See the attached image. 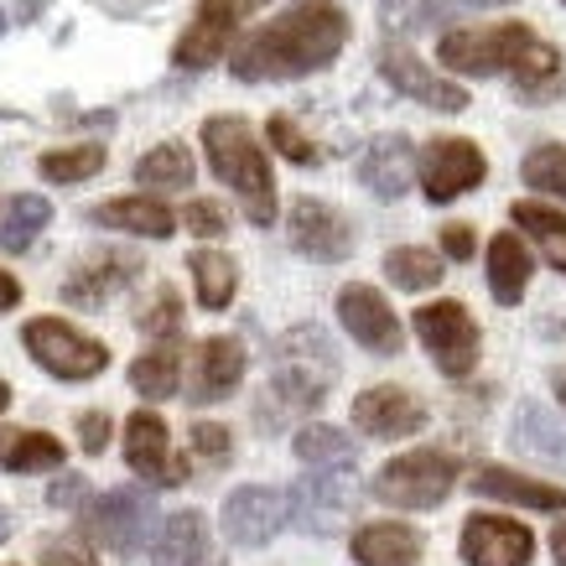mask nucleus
I'll return each mask as SVG.
<instances>
[{"label": "nucleus", "mask_w": 566, "mask_h": 566, "mask_svg": "<svg viewBox=\"0 0 566 566\" xmlns=\"http://www.w3.org/2000/svg\"><path fill=\"white\" fill-rule=\"evenodd\" d=\"M42 566H99L94 551L84 546V535H63V541H48L42 546Z\"/></svg>", "instance_id": "obj_43"}, {"label": "nucleus", "mask_w": 566, "mask_h": 566, "mask_svg": "<svg viewBox=\"0 0 566 566\" xmlns=\"http://www.w3.org/2000/svg\"><path fill=\"white\" fill-rule=\"evenodd\" d=\"M359 182L375 192V198L395 203V198L416 182V146L406 136H379L359 161Z\"/></svg>", "instance_id": "obj_23"}, {"label": "nucleus", "mask_w": 566, "mask_h": 566, "mask_svg": "<svg viewBox=\"0 0 566 566\" xmlns=\"http://www.w3.org/2000/svg\"><path fill=\"white\" fill-rule=\"evenodd\" d=\"M21 307V281L11 271H0V312H17Z\"/></svg>", "instance_id": "obj_46"}, {"label": "nucleus", "mask_w": 566, "mask_h": 566, "mask_svg": "<svg viewBox=\"0 0 566 566\" xmlns=\"http://www.w3.org/2000/svg\"><path fill=\"white\" fill-rule=\"evenodd\" d=\"M213 551H208V525L198 510H182V515H172L167 525H161V535H156V546L146 551V562L136 566H203Z\"/></svg>", "instance_id": "obj_25"}, {"label": "nucleus", "mask_w": 566, "mask_h": 566, "mask_svg": "<svg viewBox=\"0 0 566 566\" xmlns=\"http://www.w3.org/2000/svg\"><path fill=\"white\" fill-rule=\"evenodd\" d=\"M188 271H192V286H198V307L203 312H223L240 292V265L213 250V244H198L188 255Z\"/></svg>", "instance_id": "obj_28"}, {"label": "nucleus", "mask_w": 566, "mask_h": 566, "mask_svg": "<svg viewBox=\"0 0 566 566\" xmlns=\"http://www.w3.org/2000/svg\"><path fill=\"white\" fill-rule=\"evenodd\" d=\"M203 566H223V562H219V556H208V562H203Z\"/></svg>", "instance_id": "obj_53"}, {"label": "nucleus", "mask_w": 566, "mask_h": 566, "mask_svg": "<svg viewBox=\"0 0 566 566\" xmlns=\"http://www.w3.org/2000/svg\"><path fill=\"white\" fill-rule=\"evenodd\" d=\"M240 379H244V344L229 338V333H219V338L198 344L188 400L192 406H219V400H229V395L240 390Z\"/></svg>", "instance_id": "obj_20"}, {"label": "nucleus", "mask_w": 566, "mask_h": 566, "mask_svg": "<svg viewBox=\"0 0 566 566\" xmlns=\"http://www.w3.org/2000/svg\"><path fill=\"white\" fill-rule=\"evenodd\" d=\"M265 130H271V146L286 156L292 167H317V156H323V151L302 136V125H296L292 115H271V125H265Z\"/></svg>", "instance_id": "obj_39"}, {"label": "nucleus", "mask_w": 566, "mask_h": 566, "mask_svg": "<svg viewBox=\"0 0 566 566\" xmlns=\"http://www.w3.org/2000/svg\"><path fill=\"white\" fill-rule=\"evenodd\" d=\"M452 483H458V458H447L437 447H416L375 473V499L395 510H437L452 494Z\"/></svg>", "instance_id": "obj_5"}, {"label": "nucleus", "mask_w": 566, "mask_h": 566, "mask_svg": "<svg viewBox=\"0 0 566 566\" xmlns=\"http://www.w3.org/2000/svg\"><path fill=\"white\" fill-rule=\"evenodd\" d=\"M286 525V499L265 489V483H250V489H234L223 499V535L234 546H265L275 541Z\"/></svg>", "instance_id": "obj_16"}, {"label": "nucleus", "mask_w": 566, "mask_h": 566, "mask_svg": "<svg viewBox=\"0 0 566 566\" xmlns=\"http://www.w3.org/2000/svg\"><path fill=\"white\" fill-rule=\"evenodd\" d=\"M385 275H390L400 292H431V286H442V255L437 250H421V244H395L390 255H385Z\"/></svg>", "instance_id": "obj_34"}, {"label": "nucleus", "mask_w": 566, "mask_h": 566, "mask_svg": "<svg viewBox=\"0 0 566 566\" xmlns=\"http://www.w3.org/2000/svg\"><path fill=\"white\" fill-rule=\"evenodd\" d=\"M6 535H11V515H6V510H0V541H6Z\"/></svg>", "instance_id": "obj_51"}, {"label": "nucleus", "mask_w": 566, "mask_h": 566, "mask_svg": "<svg viewBox=\"0 0 566 566\" xmlns=\"http://www.w3.org/2000/svg\"><path fill=\"white\" fill-rule=\"evenodd\" d=\"M130 385H136V395H146V400H167V395H177V385H182V359H177V348H146L136 364H130Z\"/></svg>", "instance_id": "obj_35"}, {"label": "nucleus", "mask_w": 566, "mask_h": 566, "mask_svg": "<svg viewBox=\"0 0 566 566\" xmlns=\"http://www.w3.org/2000/svg\"><path fill=\"white\" fill-rule=\"evenodd\" d=\"M535 551V535L520 520L473 515L463 525V562L468 566H525Z\"/></svg>", "instance_id": "obj_19"}, {"label": "nucleus", "mask_w": 566, "mask_h": 566, "mask_svg": "<svg viewBox=\"0 0 566 566\" xmlns=\"http://www.w3.org/2000/svg\"><path fill=\"white\" fill-rule=\"evenodd\" d=\"M354 562L359 566H416L421 562V535L411 525H395V520L364 525L354 535Z\"/></svg>", "instance_id": "obj_27"}, {"label": "nucleus", "mask_w": 566, "mask_h": 566, "mask_svg": "<svg viewBox=\"0 0 566 566\" xmlns=\"http://www.w3.org/2000/svg\"><path fill=\"white\" fill-rule=\"evenodd\" d=\"M520 177H525L535 192H546V198H562V203H566V146H562V140L535 146V151L525 156Z\"/></svg>", "instance_id": "obj_38"}, {"label": "nucleus", "mask_w": 566, "mask_h": 566, "mask_svg": "<svg viewBox=\"0 0 566 566\" xmlns=\"http://www.w3.org/2000/svg\"><path fill=\"white\" fill-rule=\"evenodd\" d=\"M499 6H515V0H379V21H385V32L411 36L431 32V27H452L458 17L499 11Z\"/></svg>", "instance_id": "obj_22"}, {"label": "nucleus", "mask_w": 566, "mask_h": 566, "mask_svg": "<svg viewBox=\"0 0 566 566\" xmlns=\"http://www.w3.org/2000/svg\"><path fill=\"white\" fill-rule=\"evenodd\" d=\"M192 458H203V463L223 468L229 458H234V442H229V431H223L219 421H198V427H192Z\"/></svg>", "instance_id": "obj_41"}, {"label": "nucleus", "mask_w": 566, "mask_h": 566, "mask_svg": "<svg viewBox=\"0 0 566 566\" xmlns=\"http://www.w3.org/2000/svg\"><path fill=\"white\" fill-rule=\"evenodd\" d=\"M531 275H535V255L515 229H504V234L489 240V292H494L499 307H515L525 296V286H531Z\"/></svg>", "instance_id": "obj_24"}, {"label": "nucleus", "mask_w": 566, "mask_h": 566, "mask_svg": "<svg viewBox=\"0 0 566 566\" xmlns=\"http://www.w3.org/2000/svg\"><path fill=\"white\" fill-rule=\"evenodd\" d=\"M78 442H84L88 458H99L104 447H109V416H104V411H84V416H78Z\"/></svg>", "instance_id": "obj_44"}, {"label": "nucleus", "mask_w": 566, "mask_h": 566, "mask_svg": "<svg viewBox=\"0 0 566 566\" xmlns=\"http://www.w3.org/2000/svg\"><path fill=\"white\" fill-rule=\"evenodd\" d=\"M510 219L520 223V234L546 255L551 271H562L566 275V213L562 208H546V203H535V198H525V203L510 208Z\"/></svg>", "instance_id": "obj_31"}, {"label": "nucleus", "mask_w": 566, "mask_h": 566, "mask_svg": "<svg viewBox=\"0 0 566 566\" xmlns=\"http://www.w3.org/2000/svg\"><path fill=\"white\" fill-rule=\"evenodd\" d=\"M140 333H151V338H177L182 333V302H177V292L172 286H156V296H151V307L140 312Z\"/></svg>", "instance_id": "obj_40"}, {"label": "nucleus", "mask_w": 566, "mask_h": 566, "mask_svg": "<svg viewBox=\"0 0 566 566\" xmlns=\"http://www.w3.org/2000/svg\"><path fill=\"white\" fill-rule=\"evenodd\" d=\"M515 447L535 452V458H546V463H566V431L551 421L541 406H525L515 421Z\"/></svg>", "instance_id": "obj_37"}, {"label": "nucleus", "mask_w": 566, "mask_h": 566, "mask_svg": "<svg viewBox=\"0 0 566 566\" xmlns=\"http://www.w3.org/2000/svg\"><path fill=\"white\" fill-rule=\"evenodd\" d=\"M52 504H78L84 499V479H63V483H52Z\"/></svg>", "instance_id": "obj_47"}, {"label": "nucleus", "mask_w": 566, "mask_h": 566, "mask_svg": "<svg viewBox=\"0 0 566 566\" xmlns=\"http://www.w3.org/2000/svg\"><path fill=\"white\" fill-rule=\"evenodd\" d=\"M63 442L48 431H11L0 427V468L11 473H42V468H63Z\"/></svg>", "instance_id": "obj_33"}, {"label": "nucleus", "mask_w": 566, "mask_h": 566, "mask_svg": "<svg viewBox=\"0 0 566 566\" xmlns=\"http://www.w3.org/2000/svg\"><path fill=\"white\" fill-rule=\"evenodd\" d=\"M21 344H27V354H32L52 379H69V385L99 379L104 369H109V348H104L99 338L78 333L73 323H63V317H32V323L21 327Z\"/></svg>", "instance_id": "obj_7"}, {"label": "nucleus", "mask_w": 566, "mask_h": 566, "mask_svg": "<svg viewBox=\"0 0 566 566\" xmlns=\"http://www.w3.org/2000/svg\"><path fill=\"white\" fill-rule=\"evenodd\" d=\"M354 499H359V489H354V479H348V468L302 479L292 489V520H296V531H307V535L344 531V520L354 515Z\"/></svg>", "instance_id": "obj_12"}, {"label": "nucleus", "mask_w": 566, "mask_h": 566, "mask_svg": "<svg viewBox=\"0 0 566 566\" xmlns=\"http://www.w3.org/2000/svg\"><path fill=\"white\" fill-rule=\"evenodd\" d=\"M6 27H11V17H6V11H0V36H6Z\"/></svg>", "instance_id": "obj_52"}, {"label": "nucleus", "mask_w": 566, "mask_h": 566, "mask_svg": "<svg viewBox=\"0 0 566 566\" xmlns=\"http://www.w3.org/2000/svg\"><path fill=\"white\" fill-rule=\"evenodd\" d=\"M125 463L130 473L156 489H177V483H188V468L172 458V431L156 411H136L125 421Z\"/></svg>", "instance_id": "obj_14"}, {"label": "nucleus", "mask_w": 566, "mask_h": 566, "mask_svg": "<svg viewBox=\"0 0 566 566\" xmlns=\"http://www.w3.org/2000/svg\"><path fill=\"white\" fill-rule=\"evenodd\" d=\"M6 406H11V385L0 379V416H6Z\"/></svg>", "instance_id": "obj_49"}, {"label": "nucleus", "mask_w": 566, "mask_h": 566, "mask_svg": "<svg viewBox=\"0 0 566 566\" xmlns=\"http://www.w3.org/2000/svg\"><path fill=\"white\" fill-rule=\"evenodd\" d=\"M416 338L447 379H468L479 364V323L463 302H427L416 307Z\"/></svg>", "instance_id": "obj_8"}, {"label": "nucleus", "mask_w": 566, "mask_h": 566, "mask_svg": "<svg viewBox=\"0 0 566 566\" xmlns=\"http://www.w3.org/2000/svg\"><path fill=\"white\" fill-rule=\"evenodd\" d=\"M354 427L364 437H379V442L416 437V431L427 427V406L411 390H400V385H375V390H364L354 400Z\"/></svg>", "instance_id": "obj_17"}, {"label": "nucleus", "mask_w": 566, "mask_h": 566, "mask_svg": "<svg viewBox=\"0 0 566 566\" xmlns=\"http://www.w3.org/2000/svg\"><path fill=\"white\" fill-rule=\"evenodd\" d=\"M203 156H208V172L240 198L244 213H250L260 229H271L281 198H275V167H271V156H265V146L255 140V130H250L240 115H208Z\"/></svg>", "instance_id": "obj_3"}, {"label": "nucleus", "mask_w": 566, "mask_h": 566, "mask_svg": "<svg viewBox=\"0 0 566 566\" xmlns=\"http://www.w3.org/2000/svg\"><path fill=\"white\" fill-rule=\"evenodd\" d=\"M151 520H156V510H151V499L140 494V489H115V494L94 499V510L84 515L78 531H88L109 551H125V556H130V551L140 546V535H146Z\"/></svg>", "instance_id": "obj_15"}, {"label": "nucleus", "mask_w": 566, "mask_h": 566, "mask_svg": "<svg viewBox=\"0 0 566 566\" xmlns=\"http://www.w3.org/2000/svg\"><path fill=\"white\" fill-rule=\"evenodd\" d=\"M104 146L99 140H78V146H52V151L36 156V177L52 182V188H73V182H88V177L104 172Z\"/></svg>", "instance_id": "obj_32"}, {"label": "nucleus", "mask_w": 566, "mask_h": 566, "mask_svg": "<svg viewBox=\"0 0 566 566\" xmlns=\"http://www.w3.org/2000/svg\"><path fill=\"white\" fill-rule=\"evenodd\" d=\"M473 494L504 499V504H525V510H556V515L566 510V489L525 479L515 468H479V473H473Z\"/></svg>", "instance_id": "obj_26"}, {"label": "nucleus", "mask_w": 566, "mask_h": 566, "mask_svg": "<svg viewBox=\"0 0 566 566\" xmlns=\"http://www.w3.org/2000/svg\"><path fill=\"white\" fill-rule=\"evenodd\" d=\"M88 219L99 229H120V234H136V240H172L177 234V213L167 208V198L156 192H120V198H104V203L88 208Z\"/></svg>", "instance_id": "obj_18"}, {"label": "nucleus", "mask_w": 566, "mask_h": 566, "mask_svg": "<svg viewBox=\"0 0 566 566\" xmlns=\"http://www.w3.org/2000/svg\"><path fill=\"white\" fill-rule=\"evenodd\" d=\"M338 379V354L323 338V327H292L275 344V375H271V400L281 411H317Z\"/></svg>", "instance_id": "obj_4"}, {"label": "nucleus", "mask_w": 566, "mask_h": 566, "mask_svg": "<svg viewBox=\"0 0 566 566\" xmlns=\"http://www.w3.org/2000/svg\"><path fill=\"white\" fill-rule=\"evenodd\" d=\"M483 177H489V156L463 136L431 140L427 151L416 156V182L427 192V203H452V198L479 188Z\"/></svg>", "instance_id": "obj_9"}, {"label": "nucleus", "mask_w": 566, "mask_h": 566, "mask_svg": "<svg viewBox=\"0 0 566 566\" xmlns=\"http://www.w3.org/2000/svg\"><path fill=\"white\" fill-rule=\"evenodd\" d=\"M260 6H265V0H198L192 21L182 27V36H177L172 63L182 73H203V69H213V63H223V57L234 52V42H240L244 17H255Z\"/></svg>", "instance_id": "obj_6"}, {"label": "nucleus", "mask_w": 566, "mask_h": 566, "mask_svg": "<svg viewBox=\"0 0 566 566\" xmlns=\"http://www.w3.org/2000/svg\"><path fill=\"white\" fill-rule=\"evenodd\" d=\"M379 73H385V84H395L406 99L427 104L437 115H463L468 109V88L447 84L442 73H431L406 42H385V48H379Z\"/></svg>", "instance_id": "obj_10"}, {"label": "nucleus", "mask_w": 566, "mask_h": 566, "mask_svg": "<svg viewBox=\"0 0 566 566\" xmlns=\"http://www.w3.org/2000/svg\"><path fill=\"white\" fill-rule=\"evenodd\" d=\"M551 551H556V562L566 566V520H556V531H551Z\"/></svg>", "instance_id": "obj_48"}, {"label": "nucleus", "mask_w": 566, "mask_h": 566, "mask_svg": "<svg viewBox=\"0 0 566 566\" xmlns=\"http://www.w3.org/2000/svg\"><path fill=\"white\" fill-rule=\"evenodd\" d=\"M296 458L307 468H354V437H344L338 427H302L296 431Z\"/></svg>", "instance_id": "obj_36"}, {"label": "nucleus", "mask_w": 566, "mask_h": 566, "mask_svg": "<svg viewBox=\"0 0 566 566\" xmlns=\"http://www.w3.org/2000/svg\"><path fill=\"white\" fill-rule=\"evenodd\" d=\"M286 234H292L296 255L323 260V265L348 260V250H354V229H348V219L333 203H323V198H292Z\"/></svg>", "instance_id": "obj_13"}, {"label": "nucleus", "mask_w": 566, "mask_h": 566, "mask_svg": "<svg viewBox=\"0 0 566 566\" xmlns=\"http://www.w3.org/2000/svg\"><path fill=\"white\" fill-rule=\"evenodd\" d=\"M140 271V255H125V250H94V255L78 265V271L63 281V302L69 307H104L115 292H125Z\"/></svg>", "instance_id": "obj_21"}, {"label": "nucleus", "mask_w": 566, "mask_h": 566, "mask_svg": "<svg viewBox=\"0 0 566 566\" xmlns=\"http://www.w3.org/2000/svg\"><path fill=\"white\" fill-rule=\"evenodd\" d=\"M354 21L338 0H292L286 11L244 32L234 52L223 57L234 84H292L307 73H323L348 48Z\"/></svg>", "instance_id": "obj_1"}, {"label": "nucleus", "mask_w": 566, "mask_h": 566, "mask_svg": "<svg viewBox=\"0 0 566 566\" xmlns=\"http://www.w3.org/2000/svg\"><path fill=\"white\" fill-rule=\"evenodd\" d=\"M442 250L452 260H468V255H473V229H468V223H447V229H442Z\"/></svg>", "instance_id": "obj_45"}, {"label": "nucleus", "mask_w": 566, "mask_h": 566, "mask_svg": "<svg viewBox=\"0 0 566 566\" xmlns=\"http://www.w3.org/2000/svg\"><path fill=\"white\" fill-rule=\"evenodd\" d=\"M437 57L458 78H494V73H504V78H515L525 99H551V94L566 88L562 52L525 21H499V27H479V32H447L437 42Z\"/></svg>", "instance_id": "obj_2"}, {"label": "nucleus", "mask_w": 566, "mask_h": 566, "mask_svg": "<svg viewBox=\"0 0 566 566\" xmlns=\"http://www.w3.org/2000/svg\"><path fill=\"white\" fill-rule=\"evenodd\" d=\"M52 223V203L42 192H17L11 203L0 208V250L6 255H27L36 240H42V229Z\"/></svg>", "instance_id": "obj_30"}, {"label": "nucleus", "mask_w": 566, "mask_h": 566, "mask_svg": "<svg viewBox=\"0 0 566 566\" xmlns=\"http://www.w3.org/2000/svg\"><path fill=\"white\" fill-rule=\"evenodd\" d=\"M192 177H198V167H192V156L182 140H161L151 151H140V161H136V182L146 192H156V198L192 188Z\"/></svg>", "instance_id": "obj_29"}, {"label": "nucleus", "mask_w": 566, "mask_h": 566, "mask_svg": "<svg viewBox=\"0 0 566 566\" xmlns=\"http://www.w3.org/2000/svg\"><path fill=\"white\" fill-rule=\"evenodd\" d=\"M556 395H562V406H566V369H556Z\"/></svg>", "instance_id": "obj_50"}, {"label": "nucleus", "mask_w": 566, "mask_h": 566, "mask_svg": "<svg viewBox=\"0 0 566 566\" xmlns=\"http://www.w3.org/2000/svg\"><path fill=\"white\" fill-rule=\"evenodd\" d=\"M338 323L354 333V344L379 354V359H390V354L406 348V327H400L395 307L375 292V286H364V281H354V286L338 292Z\"/></svg>", "instance_id": "obj_11"}, {"label": "nucleus", "mask_w": 566, "mask_h": 566, "mask_svg": "<svg viewBox=\"0 0 566 566\" xmlns=\"http://www.w3.org/2000/svg\"><path fill=\"white\" fill-rule=\"evenodd\" d=\"M182 223H188L192 234H198V240H219L223 229H229V219H223V208L213 203V198H192L188 208H182Z\"/></svg>", "instance_id": "obj_42"}]
</instances>
